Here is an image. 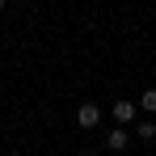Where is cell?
<instances>
[{"instance_id":"6da1fadb","label":"cell","mask_w":156,"mask_h":156,"mask_svg":"<svg viewBox=\"0 0 156 156\" xmlns=\"http://www.w3.org/2000/svg\"><path fill=\"white\" fill-rule=\"evenodd\" d=\"M76 122H80L84 131H93L97 122H101V105H97V101H80V110H76Z\"/></svg>"},{"instance_id":"7a4b0ae2","label":"cell","mask_w":156,"mask_h":156,"mask_svg":"<svg viewBox=\"0 0 156 156\" xmlns=\"http://www.w3.org/2000/svg\"><path fill=\"white\" fill-rule=\"evenodd\" d=\"M110 118H114L118 127H131V122H135V101H127V97H122V101H114Z\"/></svg>"},{"instance_id":"8992f818","label":"cell","mask_w":156,"mask_h":156,"mask_svg":"<svg viewBox=\"0 0 156 156\" xmlns=\"http://www.w3.org/2000/svg\"><path fill=\"white\" fill-rule=\"evenodd\" d=\"M4 4H9V0H0V9H4Z\"/></svg>"},{"instance_id":"277c9868","label":"cell","mask_w":156,"mask_h":156,"mask_svg":"<svg viewBox=\"0 0 156 156\" xmlns=\"http://www.w3.org/2000/svg\"><path fill=\"white\" fill-rule=\"evenodd\" d=\"M135 139H148V144L156 139V122H152V118H144V122H135Z\"/></svg>"},{"instance_id":"3957f363","label":"cell","mask_w":156,"mask_h":156,"mask_svg":"<svg viewBox=\"0 0 156 156\" xmlns=\"http://www.w3.org/2000/svg\"><path fill=\"white\" fill-rule=\"evenodd\" d=\"M127 144H131V131L127 127H114L110 135H105V148H110V152H122Z\"/></svg>"},{"instance_id":"5b68a950","label":"cell","mask_w":156,"mask_h":156,"mask_svg":"<svg viewBox=\"0 0 156 156\" xmlns=\"http://www.w3.org/2000/svg\"><path fill=\"white\" fill-rule=\"evenodd\" d=\"M139 110H144V114H156V89H148V93L139 97Z\"/></svg>"}]
</instances>
